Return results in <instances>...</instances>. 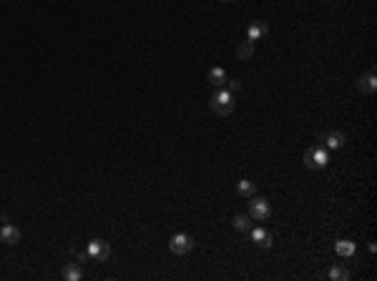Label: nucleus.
<instances>
[{"label":"nucleus","mask_w":377,"mask_h":281,"mask_svg":"<svg viewBox=\"0 0 377 281\" xmlns=\"http://www.w3.org/2000/svg\"><path fill=\"white\" fill-rule=\"evenodd\" d=\"M209 106H212V111H214L217 116H231L234 108H236L234 93H229L226 88H217V90L212 93V98H209Z\"/></svg>","instance_id":"f257e3e1"},{"label":"nucleus","mask_w":377,"mask_h":281,"mask_svg":"<svg viewBox=\"0 0 377 281\" xmlns=\"http://www.w3.org/2000/svg\"><path fill=\"white\" fill-rule=\"evenodd\" d=\"M327 163H329V153H327L324 146H314V148H309V151L304 153V166L312 168V171L324 168Z\"/></svg>","instance_id":"f03ea898"},{"label":"nucleus","mask_w":377,"mask_h":281,"mask_svg":"<svg viewBox=\"0 0 377 281\" xmlns=\"http://www.w3.org/2000/svg\"><path fill=\"white\" fill-rule=\"evenodd\" d=\"M86 254H88L91 261H108L111 246H108V241H103V239H93V241H88Z\"/></svg>","instance_id":"7ed1b4c3"},{"label":"nucleus","mask_w":377,"mask_h":281,"mask_svg":"<svg viewBox=\"0 0 377 281\" xmlns=\"http://www.w3.org/2000/svg\"><path fill=\"white\" fill-rule=\"evenodd\" d=\"M269 216H272L269 201L262 199V196H252V201H249V218H254V221H267Z\"/></svg>","instance_id":"20e7f679"},{"label":"nucleus","mask_w":377,"mask_h":281,"mask_svg":"<svg viewBox=\"0 0 377 281\" xmlns=\"http://www.w3.org/2000/svg\"><path fill=\"white\" fill-rule=\"evenodd\" d=\"M169 249H171V254H176V256H186V254L194 249V239H191L189 233H174V236L169 239Z\"/></svg>","instance_id":"39448f33"},{"label":"nucleus","mask_w":377,"mask_h":281,"mask_svg":"<svg viewBox=\"0 0 377 281\" xmlns=\"http://www.w3.org/2000/svg\"><path fill=\"white\" fill-rule=\"evenodd\" d=\"M357 90L365 93V96H372L377 90V75H375V68H370L365 75L357 78Z\"/></svg>","instance_id":"423d86ee"},{"label":"nucleus","mask_w":377,"mask_h":281,"mask_svg":"<svg viewBox=\"0 0 377 281\" xmlns=\"http://www.w3.org/2000/svg\"><path fill=\"white\" fill-rule=\"evenodd\" d=\"M0 241L8 244V246H15L20 241V228L13 226V223H3L0 226Z\"/></svg>","instance_id":"0eeeda50"},{"label":"nucleus","mask_w":377,"mask_h":281,"mask_svg":"<svg viewBox=\"0 0 377 281\" xmlns=\"http://www.w3.org/2000/svg\"><path fill=\"white\" fill-rule=\"evenodd\" d=\"M319 140H322V146H327V148L337 151V148H342V146H345V133H342V131H327V133H322V136H319Z\"/></svg>","instance_id":"6e6552de"},{"label":"nucleus","mask_w":377,"mask_h":281,"mask_svg":"<svg viewBox=\"0 0 377 281\" xmlns=\"http://www.w3.org/2000/svg\"><path fill=\"white\" fill-rule=\"evenodd\" d=\"M267 33H269V25H267V23H259V20H257V23H252V25H249V30H246V40H252V43H254V40L264 38Z\"/></svg>","instance_id":"1a4fd4ad"},{"label":"nucleus","mask_w":377,"mask_h":281,"mask_svg":"<svg viewBox=\"0 0 377 281\" xmlns=\"http://www.w3.org/2000/svg\"><path fill=\"white\" fill-rule=\"evenodd\" d=\"M252 241H254L257 246H262V249H269V246L274 244L272 233H269V231H264V228H254V231H252Z\"/></svg>","instance_id":"9d476101"},{"label":"nucleus","mask_w":377,"mask_h":281,"mask_svg":"<svg viewBox=\"0 0 377 281\" xmlns=\"http://www.w3.org/2000/svg\"><path fill=\"white\" fill-rule=\"evenodd\" d=\"M327 276H329L332 281H350V269L342 266V264H334V266H329Z\"/></svg>","instance_id":"9b49d317"},{"label":"nucleus","mask_w":377,"mask_h":281,"mask_svg":"<svg viewBox=\"0 0 377 281\" xmlns=\"http://www.w3.org/2000/svg\"><path fill=\"white\" fill-rule=\"evenodd\" d=\"M209 83L214 85V88H224V83H226V70L224 68H212L209 70Z\"/></svg>","instance_id":"f8f14e48"},{"label":"nucleus","mask_w":377,"mask_h":281,"mask_svg":"<svg viewBox=\"0 0 377 281\" xmlns=\"http://www.w3.org/2000/svg\"><path fill=\"white\" fill-rule=\"evenodd\" d=\"M63 279L66 281H80L83 279V269L78 264H66L63 266Z\"/></svg>","instance_id":"ddd939ff"},{"label":"nucleus","mask_w":377,"mask_h":281,"mask_svg":"<svg viewBox=\"0 0 377 281\" xmlns=\"http://www.w3.org/2000/svg\"><path fill=\"white\" fill-rule=\"evenodd\" d=\"M236 56H239L241 61H249V58L254 56V43H252V40H241V43L236 45Z\"/></svg>","instance_id":"4468645a"},{"label":"nucleus","mask_w":377,"mask_h":281,"mask_svg":"<svg viewBox=\"0 0 377 281\" xmlns=\"http://www.w3.org/2000/svg\"><path fill=\"white\" fill-rule=\"evenodd\" d=\"M236 191H239V196H244V199H252V196L257 194V186H254L252 181H246V178H241V181L236 183Z\"/></svg>","instance_id":"2eb2a0df"},{"label":"nucleus","mask_w":377,"mask_h":281,"mask_svg":"<svg viewBox=\"0 0 377 281\" xmlns=\"http://www.w3.org/2000/svg\"><path fill=\"white\" fill-rule=\"evenodd\" d=\"M334 251H337L342 259H350V256H355V244H352V241H337V244H334Z\"/></svg>","instance_id":"dca6fc26"},{"label":"nucleus","mask_w":377,"mask_h":281,"mask_svg":"<svg viewBox=\"0 0 377 281\" xmlns=\"http://www.w3.org/2000/svg\"><path fill=\"white\" fill-rule=\"evenodd\" d=\"M231 223L236 231H249V213H236Z\"/></svg>","instance_id":"f3484780"},{"label":"nucleus","mask_w":377,"mask_h":281,"mask_svg":"<svg viewBox=\"0 0 377 281\" xmlns=\"http://www.w3.org/2000/svg\"><path fill=\"white\" fill-rule=\"evenodd\" d=\"M224 88H226V90H229V93H236V90L241 88V80H229V78H226Z\"/></svg>","instance_id":"a211bd4d"},{"label":"nucleus","mask_w":377,"mask_h":281,"mask_svg":"<svg viewBox=\"0 0 377 281\" xmlns=\"http://www.w3.org/2000/svg\"><path fill=\"white\" fill-rule=\"evenodd\" d=\"M222 3H231V0H222Z\"/></svg>","instance_id":"6ab92c4d"}]
</instances>
